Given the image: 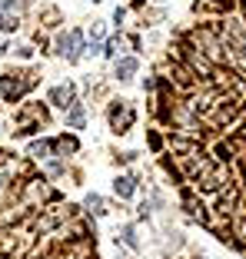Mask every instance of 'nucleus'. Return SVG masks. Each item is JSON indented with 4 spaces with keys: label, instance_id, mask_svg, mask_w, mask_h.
Returning a JSON list of instances; mask_svg holds the SVG:
<instances>
[{
    "label": "nucleus",
    "instance_id": "1",
    "mask_svg": "<svg viewBox=\"0 0 246 259\" xmlns=\"http://www.w3.org/2000/svg\"><path fill=\"white\" fill-rule=\"evenodd\" d=\"M80 44H84V33L70 30V33H63V37L57 40V50H60V57H67V60H77L80 57Z\"/></svg>",
    "mask_w": 246,
    "mask_h": 259
},
{
    "label": "nucleus",
    "instance_id": "2",
    "mask_svg": "<svg viewBox=\"0 0 246 259\" xmlns=\"http://www.w3.org/2000/svg\"><path fill=\"white\" fill-rule=\"evenodd\" d=\"M110 123H113L116 133H123V130L133 123V107H127V103H123V107H113V113H110Z\"/></svg>",
    "mask_w": 246,
    "mask_h": 259
},
{
    "label": "nucleus",
    "instance_id": "3",
    "mask_svg": "<svg viewBox=\"0 0 246 259\" xmlns=\"http://www.w3.org/2000/svg\"><path fill=\"white\" fill-rule=\"evenodd\" d=\"M50 103H57V107H73V87H54V90H50Z\"/></svg>",
    "mask_w": 246,
    "mask_h": 259
},
{
    "label": "nucleus",
    "instance_id": "4",
    "mask_svg": "<svg viewBox=\"0 0 246 259\" xmlns=\"http://www.w3.org/2000/svg\"><path fill=\"white\" fill-rule=\"evenodd\" d=\"M23 87H27V83H23V80H17V73H7V76H4V97H7V100H17L23 93Z\"/></svg>",
    "mask_w": 246,
    "mask_h": 259
},
{
    "label": "nucleus",
    "instance_id": "5",
    "mask_svg": "<svg viewBox=\"0 0 246 259\" xmlns=\"http://www.w3.org/2000/svg\"><path fill=\"white\" fill-rule=\"evenodd\" d=\"M137 67H140L137 57H123V60H116V76H120V80H130V76L137 73Z\"/></svg>",
    "mask_w": 246,
    "mask_h": 259
},
{
    "label": "nucleus",
    "instance_id": "6",
    "mask_svg": "<svg viewBox=\"0 0 246 259\" xmlns=\"http://www.w3.org/2000/svg\"><path fill=\"white\" fill-rule=\"evenodd\" d=\"M113 190H116V196H120V199L133 196V180H130V176H116V183H113Z\"/></svg>",
    "mask_w": 246,
    "mask_h": 259
},
{
    "label": "nucleus",
    "instance_id": "7",
    "mask_svg": "<svg viewBox=\"0 0 246 259\" xmlns=\"http://www.w3.org/2000/svg\"><path fill=\"white\" fill-rule=\"evenodd\" d=\"M50 150H54V143H50V140H40V143L30 146V156H40V160H47V156H50Z\"/></svg>",
    "mask_w": 246,
    "mask_h": 259
},
{
    "label": "nucleus",
    "instance_id": "8",
    "mask_svg": "<svg viewBox=\"0 0 246 259\" xmlns=\"http://www.w3.org/2000/svg\"><path fill=\"white\" fill-rule=\"evenodd\" d=\"M87 209H90L93 216H103L107 213V203H103V196H87Z\"/></svg>",
    "mask_w": 246,
    "mask_h": 259
},
{
    "label": "nucleus",
    "instance_id": "9",
    "mask_svg": "<svg viewBox=\"0 0 246 259\" xmlns=\"http://www.w3.org/2000/svg\"><path fill=\"white\" fill-rule=\"evenodd\" d=\"M70 126H84V107H77V103H73V110H70Z\"/></svg>",
    "mask_w": 246,
    "mask_h": 259
},
{
    "label": "nucleus",
    "instance_id": "10",
    "mask_svg": "<svg viewBox=\"0 0 246 259\" xmlns=\"http://www.w3.org/2000/svg\"><path fill=\"white\" fill-rule=\"evenodd\" d=\"M120 236H123V243L130 246V249H137V236H133V226H123V233H120Z\"/></svg>",
    "mask_w": 246,
    "mask_h": 259
}]
</instances>
